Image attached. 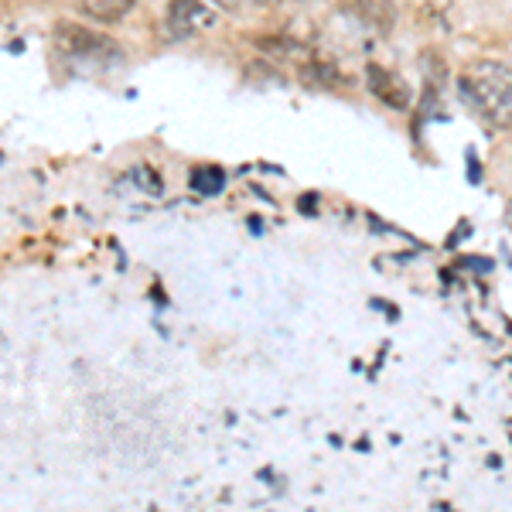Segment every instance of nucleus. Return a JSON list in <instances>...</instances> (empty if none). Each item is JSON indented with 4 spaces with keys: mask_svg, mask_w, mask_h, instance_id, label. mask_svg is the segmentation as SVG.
<instances>
[{
    "mask_svg": "<svg viewBox=\"0 0 512 512\" xmlns=\"http://www.w3.org/2000/svg\"><path fill=\"white\" fill-rule=\"evenodd\" d=\"M461 93L472 99V106L492 127H512V69H506L502 62L468 65L461 76Z\"/></svg>",
    "mask_w": 512,
    "mask_h": 512,
    "instance_id": "1",
    "label": "nucleus"
},
{
    "mask_svg": "<svg viewBox=\"0 0 512 512\" xmlns=\"http://www.w3.org/2000/svg\"><path fill=\"white\" fill-rule=\"evenodd\" d=\"M212 24H216V14L202 0H171L168 4V28L181 38L212 28Z\"/></svg>",
    "mask_w": 512,
    "mask_h": 512,
    "instance_id": "2",
    "label": "nucleus"
},
{
    "mask_svg": "<svg viewBox=\"0 0 512 512\" xmlns=\"http://www.w3.org/2000/svg\"><path fill=\"white\" fill-rule=\"evenodd\" d=\"M369 82H373V93L383 96L390 106H407V86H403L393 72L376 69V65H373V69H369Z\"/></svg>",
    "mask_w": 512,
    "mask_h": 512,
    "instance_id": "3",
    "label": "nucleus"
},
{
    "mask_svg": "<svg viewBox=\"0 0 512 512\" xmlns=\"http://www.w3.org/2000/svg\"><path fill=\"white\" fill-rule=\"evenodd\" d=\"M134 4L137 0H82V11L96 21H120L127 18Z\"/></svg>",
    "mask_w": 512,
    "mask_h": 512,
    "instance_id": "4",
    "label": "nucleus"
},
{
    "mask_svg": "<svg viewBox=\"0 0 512 512\" xmlns=\"http://www.w3.org/2000/svg\"><path fill=\"white\" fill-rule=\"evenodd\" d=\"M192 185L198 192H219L222 188V171L219 168H195L192 171Z\"/></svg>",
    "mask_w": 512,
    "mask_h": 512,
    "instance_id": "5",
    "label": "nucleus"
},
{
    "mask_svg": "<svg viewBox=\"0 0 512 512\" xmlns=\"http://www.w3.org/2000/svg\"><path fill=\"white\" fill-rule=\"evenodd\" d=\"M216 7H222V11H236L239 7V0H212Z\"/></svg>",
    "mask_w": 512,
    "mask_h": 512,
    "instance_id": "6",
    "label": "nucleus"
},
{
    "mask_svg": "<svg viewBox=\"0 0 512 512\" xmlns=\"http://www.w3.org/2000/svg\"><path fill=\"white\" fill-rule=\"evenodd\" d=\"M506 226L512 229V198H509V205H506Z\"/></svg>",
    "mask_w": 512,
    "mask_h": 512,
    "instance_id": "7",
    "label": "nucleus"
}]
</instances>
